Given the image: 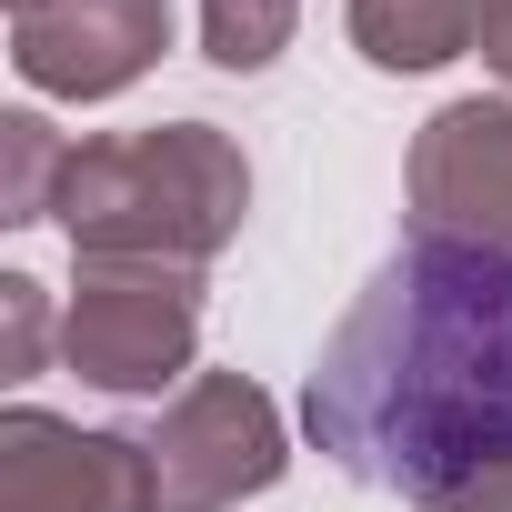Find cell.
I'll return each mask as SVG.
<instances>
[{"label": "cell", "mask_w": 512, "mask_h": 512, "mask_svg": "<svg viewBox=\"0 0 512 512\" xmlns=\"http://www.w3.org/2000/svg\"><path fill=\"white\" fill-rule=\"evenodd\" d=\"M322 462L392 502H452L512 462V251L402 231L302 382Z\"/></svg>", "instance_id": "1"}, {"label": "cell", "mask_w": 512, "mask_h": 512, "mask_svg": "<svg viewBox=\"0 0 512 512\" xmlns=\"http://www.w3.org/2000/svg\"><path fill=\"white\" fill-rule=\"evenodd\" d=\"M251 211V161L211 121H151L71 151L61 181V231L81 262H181L201 272Z\"/></svg>", "instance_id": "2"}, {"label": "cell", "mask_w": 512, "mask_h": 512, "mask_svg": "<svg viewBox=\"0 0 512 512\" xmlns=\"http://www.w3.org/2000/svg\"><path fill=\"white\" fill-rule=\"evenodd\" d=\"M201 352V272L181 262H81L61 312V362L91 392H161Z\"/></svg>", "instance_id": "3"}, {"label": "cell", "mask_w": 512, "mask_h": 512, "mask_svg": "<svg viewBox=\"0 0 512 512\" xmlns=\"http://www.w3.org/2000/svg\"><path fill=\"white\" fill-rule=\"evenodd\" d=\"M292 462V432L272 412V392L251 372H201L171 392V412L151 422V482L161 512H231L251 492H272Z\"/></svg>", "instance_id": "4"}, {"label": "cell", "mask_w": 512, "mask_h": 512, "mask_svg": "<svg viewBox=\"0 0 512 512\" xmlns=\"http://www.w3.org/2000/svg\"><path fill=\"white\" fill-rule=\"evenodd\" d=\"M0 512H161L151 442L11 402L0 412Z\"/></svg>", "instance_id": "5"}, {"label": "cell", "mask_w": 512, "mask_h": 512, "mask_svg": "<svg viewBox=\"0 0 512 512\" xmlns=\"http://www.w3.org/2000/svg\"><path fill=\"white\" fill-rule=\"evenodd\" d=\"M171 51V0H41L11 21V61L51 101H111Z\"/></svg>", "instance_id": "6"}, {"label": "cell", "mask_w": 512, "mask_h": 512, "mask_svg": "<svg viewBox=\"0 0 512 512\" xmlns=\"http://www.w3.org/2000/svg\"><path fill=\"white\" fill-rule=\"evenodd\" d=\"M402 181H412V231L512 251V101H442Z\"/></svg>", "instance_id": "7"}, {"label": "cell", "mask_w": 512, "mask_h": 512, "mask_svg": "<svg viewBox=\"0 0 512 512\" xmlns=\"http://www.w3.org/2000/svg\"><path fill=\"white\" fill-rule=\"evenodd\" d=\"M342 21H352V51L372 71H442L472 51L482 0H342Z\"/></svg>", "instance_id": "8"}, {"label": "cell", "mask_w": 512, "mask_h": 512, "mask_svg": "<svg viewBox=\"0 0 512 512\" xmlns=\"http://www.w3.org/2000/svg\"><path fill=\"white\" fill-rule=\"evenodd\" d=\"M61 181H71V141L41 121V111H0V221H51L61 211Z\"/></svg>", "instance_id": "9"}, {"label": "cell", "mask_w": 512, "mask_h": 512, "mask_svg": "<svg viewBox=\"0 0 512 512\" xmlns=\"http://www.w3.org/2000/svg\"><path fill=\"white\" fill-rule=\"evenodd\" d=\"M302 21V0H201V51L221 71H272Z\"/></svg>", "instance_id": "10"}, {"label": "cell", "mask_w": 512, "mask_h": 512, "mask_svg": "<svg viewBox=\"0 0 512 512\" xmlns=\"http://www.w3.org/2000/svg\"><path fill=\"white\" fill-rule=\"evenodd\" d=\"M41 352H51V292L31 272H11L0 282V382H31Z\"/></svg>", "instance_id": "11"}, {"label": "cell", "mask_w": 512, "mask_h": 512, "mask_svg": "<svg viewBox=\"0 0 512 512\" xmlns=\"http://www.w3.org/2000/svg\"><path fill=\"white\" fill-rule=\"evenodd\" d=\"M472 51L492 61V81L512 91V0H482V21H472Z\"/></svg>", "instance_id": "12"}, {"label": "cell", "mask_w": 512, "mask_h": 512, "mask_svg": "<svg viewBox=\"0 0 512 512\" xmlns=\"http://www.w3.org/2000/svg\"><path fill=\"white\" fill-rule=\"evenodd\" d=\"M442 512H512V462H502V472H482L472 492H452Z\"/></svg>", "instance_id": "13"}, {"label": "cell", "mask_w": 512, "mask_h": 512, "mask_svg": "<svg viewBox=\"0 0 512 512\" xmlns=\"http://www.w3.org/2000/svg\"><path fill=\"white\" fill-rule=\"evenodd\" d=\"M21 11H41V0H11V21H21Z\"/></svg>", "instance_id": "14"}]
</instances>
